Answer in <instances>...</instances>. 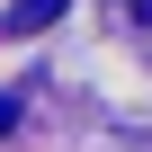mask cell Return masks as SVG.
Listing matches in <instances>:
<instances>
[{
	"instance_id": "1",
	"label": "cell",
	"mask_w": 152,
	"mask_h": 152,
	"mask_svg": "<svg viewBox=\"0 0 152 152\" xmlns=\"http://www.w3.org/2000/svg\"><path fill=\"white\" fill-rule=\"evenodd\" d=\"M72 9V0H9V18H0V27H9V36H36V27H54Z\"/></svg>"
},
{
	"instance_id": "2",
	"label": "cell",
	"mask_w": 152,
	"mask_h": 152,
	"mask_svg": "<svg viewBox=\"0 0 152 152\" xmlns=\"http://www.w3.org/2000/svg\"><path fill=\"white\" fill-rule=\"evenodd\" d=\"M116 9H125V18H143V27H152V0H116Z\"/></svg>"
},
{
	"instance_id": "3",
	"label": "cell",
	"mask_w": 152,
	"mask_h": 152,
	"mask_svg": "<svg viewBox=\"0 0 152 152\" xmlns=\"http://www.w3.org/2000/svg\"><path fill=\"white\" fill-rule=\"evenodd\" d=\"M9 125H18V99H0V134H9Z\"/></svg>"
}]
</instances>
